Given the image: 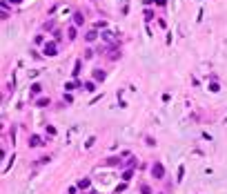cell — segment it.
Wrapping results in <instances>:
<instances>
[{
    "instance_id": "obj_11",
    "label": "cell",
    "mask_w": 227,
    "mask_h": 194,
    "mask_svg": "<svg viewBox=\"0 0 227 194\" xmlns=\"http://www.w3.org/2000/svg\"><path fill=\"white\" fill-rule=\"evenodd\" d=\"M105 165H118V158H116V156H114V158H107Z\"/></svg>"
},
{
    "instance_id": "obj_18",
    "label": "cell",
    "mask_w": 227,
    "mask_h": 194,
    "mask_svg": "<svg viewBox=\"0 0 227 194\" xmlns=\"http://www.w3.org/2000/svg\"><path fill=\"white\" fill-rule=\"evenodd\" d=\"M163 194H165V192H163Z\"/></svg>"
},
{
    "instance_id": "obj_16",
    "label": "cell",
    "mask_w": 227,
    "mask_h": 194,
    "mask_svg": "<svg viewBox=\"0 0 227 194\" xmlns=\"http://www.w3.org/2000/svg\"><path fill=\"white\" fill-rule=\"evenodd\" d=\"M9 3H11V5H20V3H22V0H9Z\"/></svg>"
},
{
    "instance_id": "obj_12",
    "label": "cell",
    "mask_w": 227,
    "mask_h": 194,
    "mask_svg": "<svg viewBox=\"0 0 227 194\" xmlns=\"http://www.w3.org/2000/svg\"><path fill=\"white\" fill-rule=\"evenodd\" d=\"M145 143L149 145V147H154V145H156V141H154V138H151V136H147V138H145Z\"/></svg>"
},
{
    "instance_id": "obj_2",
    "label": "cell",
    "mask_w": 227,
    "mask_h": 194,
    "mask_svg": "<svg viewBox=\"0 0 227 194\" xmlns=\"http://www.w3.org/2000/svg\"><path fill=\"white\" fill-rule=\"evenodd\" d=\"M56 52H58L56 42H49V45H45V56H56Z\"/></svg>"
},
{
    "instance_id": "obj_17",
    "label": "cell",
    "mask_w": 227,
    "mask_h": 194,
    "mask_svg": "<svg viewBox=\"0 0 227 194\" xmlns=\"http://www.w3.org/2000/svg\"><path fill=\"white\" fill-rule=\"evenodd\" d=\"M167 3V0H156V5H165Z\"/></svg>"
},
{
    "instance_id": "obj_5",
    "label": "cell",
    "mask_w": 227,
    "mask_h": 194,
    "mask_svg": "<svg viewBox=\"0 0 227 194\" xmlns=\"http://www.w3.org/2000/svg\"><path fill=\"white\" fill-rule=\"evenodd\" d=\"M85 38H87V40H89V42H91V40H96V38H98V31H96V27H94V29H89V31H87V36H85Z\"/></svg>"
},
{
    "instance_id": "obj_7",
    "label": "cell",
    "mask_w": 227,
    "mask_h": 194,
    "mask_svg": "<svg viewBox=\"0 0 227 194\" xmlns=\"http://www.w3.org/2000/svg\"><path fill=\"white\" fill-rule=\"evenodd\" d=\"M40 89H42V87H40L38 83H36V85H31V94H34V96H38V94H40Z\"/></svg>"
},
{
    "instance_id": "obj_9",
    "label": "cell",
    "mask_w": 227,
    "mask_h": 194,
    "mask_svg": "<svg viewBox=\"0 0 227 194\" xmlns=\"http://www.w3.org/2000/svg\"><path fill=\"white\" fill-rule=\"evenodd\" d=\"M36 105H38V107H45V105H49V98H38Z\"/></svg>"
},
{
    "instance_id": "obj_15",
    "label": "cell",
    "mask_w": 227,
    "mask_h": 194,
    "mask_svg": "<svg viewBox=\"0 0 227 194\" xmlns=\"http://www.w3.org/2000/svg\"><path fill=\"white\" fill-rule=\"evenodd\" d=\"M96 143V138H87V143H85V147H91V145Z\"/></svg>"
},
{
    "instance_id": "obj_6",
    "label": "cell",
    "mask_w": 227,
    "mask_h": 194,
    "mask_svg": "<svg viewBox=\"0 0 227 194\" xmlns=\"http://www.w3.org/2000/svg\"><path fill=\"white\" fill-rule=\"evenodd\" d=\"M89 185H91V179H83V181L78 183V187H80V190H85V187H89Z\"/></svg>"
},
{
    "instance_id": "obj_8",
    "label": "cell",
    "mask_w": 227,
    "mask_h": 194,
    "mask_svg": "<svg viewBox=\"0 0 227 194\" xmlns=\"http://www.w3.org/2000/svg\"><path fill=\"white\" fill-rule=\"evenodd\" d=\"M96 80H105V74H103V69H96Z\"/></svg>"
},
{
    "instance_id": "obj_14",
    "label": "cell",
    "mask_w": 227,
    "mask_h": 194,
    "mask_svg": "<svg viewBox=\"0 0 227 194\" xmlns=\"http://www.w3.org/2000/svg\"><path fill=\"white\" fill-rule=\"evenodd\" d=\"M151 18H154V11H147L145 9V20H151Z\"/></svg>"
},
{
    "instance_id": "obj_10",
    "label": "cell",
    "mask_w": 227,
    "mask_h": 194,
    "mask_svg": "<svg viewBox=\"0 0 227 194\" xmlns=\"http://www.w3.org/2000/svg\"><path fill=\"white\" fill-rule=\"evenodd\" d=\"M76 36H78V31H76V27H71V29H69V38L76 40Z\"/></svg>"
},
{
    "instance_id": "obj_3",
    "label": "cell",
    "mask_w": 227,
    "mask_h": 194,
    "mask_svg": "<svg viewBox=\"0 0 227 194\" xmlns=\"http://www.w3.org/2000/svg\"><path fill=\"white\" fill-rule=\"evenodd\" d=\"M29 145H31V147H38V145H45V141H42L40 136H31V138H29Z\"/></svg>"
},
{
    "instance_id": "obj_13",
    "label": "cell",
    "mask_w": 227,
    "mask_h": 194,
    "mask_svg": "<svg viewBox=\"0 0 227 194\" xmlns=\"http://www.w3.org/2000/svg\"><path fill=\"white\" fill-rule=\"evenodd\" d=\"M140 192H143V194H151V187H149V185H143Z\"/></svg>"
},
{
    "instance_id": "obj_4",
    "label": "cell",
    "mask_w": 227,
    "mask_h": 194,
    "mask_svg": "<svg viewBox=\"0 0 227 194\" xmlns=\"http://www.w3.org/2000/svg\"><path fill=\"white\" fill-rule=\"evenodd\" d=\"M83 22H85V18H83V14H80V11H78V14H73V25H76V27H80Z\"/></svg>"
},
{
    "instance_id": "obj_1",
    "label": "cell",
    "mask_w": 227,
    "mask_h": 194,
    "mask_svg": "<svg viewBox=\"0 0 227 194\" xmlns=\"http://www.w3.org/2000/svg\"><path fill=\"white\" fill-rule=\"evenodd\" d=\"M163 172H165V169H163V163H160V161H156V163H154V167H151V176L160 181V179H163Z\"/></svg>"
}]
</instances>
